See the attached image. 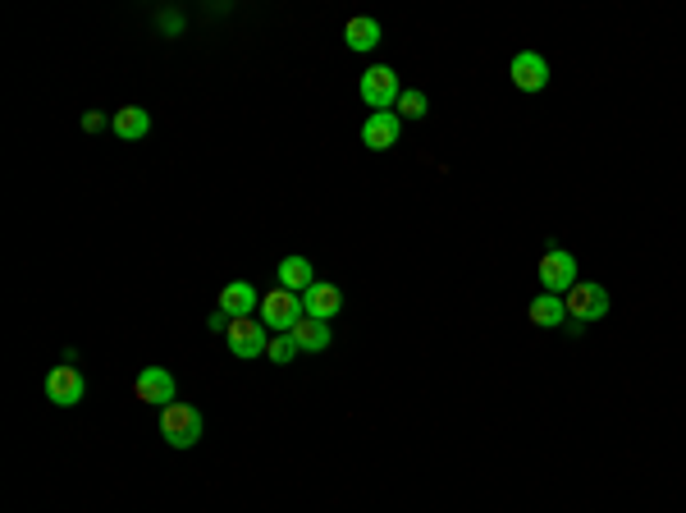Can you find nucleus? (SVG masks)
<instances>
[{"instance_id": "obj_1", "label": "nucleus", "mask_w": 686, "mask_h": 513, "mask_svg": "<svg viewBox=\"0 0 686 513\" xmlns=\"http://www.w3.org/2000/svg\"><path fill=\"white\" fill-rule=\"evenodd\" d=\"M206 431V417L193 404H170L161 408V436L170 449H193Z\"/></svg>"}, {"instance_id": "obj_2", "label": "nucleus", "mask_w": 686, "mask_h": 513, "mask_svg": "<svg viewBox=\"0 0 686 513\" xmlns=\"http://www.w3.org/2000/svg\"><path fill=\"white\" fill-rule=\"evenodd\" d=\"M261 326L270 330V335H289L293 326L302 321V294H293V289H270V294H261Z\"/></svg>"}, {"instance_id": "obj_3", "label": "nucleus", "mask_w": 686, "mask_h": 513, "mask_svg": "<svg viewBox=\"0 0 686 513\" xmlns=\"http://www.w3.org/2000/svg\"><path fill=\"white\" fill-rule=\"evenodd\" d=\"M563 303H568V321H572V326H586V321H604V317H609V289H604V284H595V280H577Z\"/></svg>"}, {"instance_id": "obj_4", "label": "nucleus", "mask_w": 686, "mask_h": 513, "mask_svg": "<svg viewBox=\"0 0 686 513\" xmlns=\"http://www.w3.org/2000/svg\"><path fill=\"white\" fill-rule=\"evenodd\" d=\"M357 92H362V101L371 106V115H376V110H394L398 106L403 83H398V74L389 65H371L362 74V83H357Z\"/></svg>"}, {"instance_id": "obj_5", "label": "nucleus", "mask_w": 686, "mask_h": 513, "mask_svg": "<svg viewBox=\"0 0 686 513\" xmlns=\"http://www.w3.org/2000/svg\"><path fill=\"white\" fill-rule=\"evenodd\" d=\"M572 284H577V257H572L568 248H549L545 257H540V289L568 298Z\"/></svg>"}, {"instance_id": "obj_6", "label": "nucleus", "mask_w": 686, "mask_h": 513, "mask_svg": "<svg viewBox=\"0 0 686 513\" xmlns=\"http://www.w3.org/2000/svg\"><path fill=\"white\" fill-rule=\"evenodd\" d=\"M229 353L234 358H243V362H252V358H266V349H270V330L261 326V317H243V321H234L229 326Z\"/></svg>"}, {"instance_id": "obj_7", "label": "nucleus", "mask_w": 686, "mask_h": 513, "mask_svg": "<svg viewBox=\"0 0 686 513\" xmlns=\"http://www.w3.org/2000/svg\"><path fill=\"white\" fill-rule=\"evenodd\" d=\"M133 394H138L142 404H179V385H174V372H165V367H142L138 381H133Z\"/></svg>"}, {"instance_id": "obj_8", "label": "nucleus", "mask_w": 686, "mask_h": 513, "mask_svg": "<svg viewBox=\"0 0 686 513\" xmlns=\"http://www.w3.org/2000/svg\"><path fill=\"white\" fill-rule=\"evenodd\" d=\"M508 78H513L517 92H545L549 88V60L540 51H517L513 65H508Z\"/></svg>"}, {"instance_id": "obj_9", "label": "nucleus", "mask_w": 686, "mask_h": 513, "mask_svg": "<svg viewBox=\"0 0 686 513\" xmlns=\"http://www.w3.org/2000/svg\"><path fill=\"white\" fill-rule=\"evenodd\" d=\"M83 390H87L83 372H78V367H69V362L51 367V376H46V399H51L55 408H74V404H83Z\"/></svg>"}, {"instance_id": "obj_10", "label": "nucleus", "mask_w": 686, "mask_h": 513, "mask_svg": "<svg viewBox=\"0 0 686 513\" xmlns=\"http://www.w3.org/2000/svg\"><path fill=\"white\" fill-rule=\"evenodd\" d=\"M398 138H403V120H398V110H376V115H366L362 147H371V152H389V147H398Z\"/></svg>"}, {"instance_id": "obj_11", "label": "nucleus", "mask_w": 686, "mask_h": 513, "mask_svg": "<svg viewBox=\"0 0 686 513\" xmlns=\"http://www.w3.org/2000/svg\"><path fill=\"white\" fill-rule=\"evenodd\" d=\"M220 312H225L229 321H243V317H257L261 312V289L247 280H229L225 289H220Z\"/></svg>"}, {"instance_id": "obj_12", "label": "nucleus", "mask_w": 686, "mask_h": 513, "mask_svg": "<svg viewBox=\"0 0 686 513\" xmlns=\"http://www.w3.org/2000/svg\"><path fill=\"white\" fill-rule=\"evenodd\" d=\"M339 307H343V294H339V284H330V280H316L307 294H302V317H311V321H334Z\"/></svg>"}, {"instance_id": "obj_13", "label": "nucleus", "mask_w": 686, "mask_h": 513, "mask_svg": "<svg viewBox=\"0 0 686 513\" xmlns=\"http://www.w3.org/2000/svg\"><path fill=\"white\" fill-rule=\"evenodd\" d=\"M293 339H298V349L302 353H325L330 349V339H334V330H330V321H311V317H302L298 326L289 330Z\"/></svg>"}, {"instance_id": "obj_14", "label": "nucleus", "mask_w": 686, "mask_h": 513, "mask_svg": "<svg viewBox=\"0 0 686 513\" xmlns=\"http://www.w3.org/2000/svg\"><path fill=\"white\" fill-rule=\"evenodd\" d=\"M110 124H115V133H119L124 142H142V138L151 133V115H147L142 106H119V110H115V120H110Z\"/></svg>"}, {"instance_id": "obj_15", "label": "nucleus", "mask_w": 686, "mask_h": 513, "mask_svg": "<svg viewBox=\"0 0 686 513\" xmlns=\"http://www.w3.org/2000/svg\"><path fill=\"white\" fill-rule=\"evenodd\" d=\"M275 275H279V289H293V294H307L311 284H316V271H311L307 257H284Z\"/></svg>"}, {"instance_id": "obj_16", "label": "nucleus", "mask_w": 686, "mask_h": 513, "mask_svg": "<svg viewBox=\"0 0 686 513\" xmlns=\"http://www.w3.org/2000/svg\"><path fill=\"white\" fill-rule=\"evenodd\" d=\"M343 46L357 55L376 51L380 46V23L376 19H348V28H343Z\"/></svg>"}, {"instance_id": "obj_17", "label": "nucleus", "mask_w": 686, "mask_h": 513, "mask_svg": "<svg viewBox=\"0 0 686 513\" xmlns=\"http://www.w3.org/2000/svg\"><path fill=\"white\" fill-rule=\"evenodd\" d=\"M526 317L536 321V326H545V330H558V326H568V303H563L558 294H540Z\"/></svg>"}, {"instance_id": "obj_18", "label": "nucleus", "mask_w": 686, "mask_h": 513, "mask_svg": "<svg viewBox=\"0 0 686 513\" xmlns=\"http://www.w3.org/2000/svg\"><path fill=\"white\" fill-rule=\"evenodd\" d=\"M394 110H398V120H421V115L430 110V101H426V92L412 88V92H403V97H398Z\"/></svg>"}, {"instance_id": "obj_19", "label": "nucleus", "mask_w": 686, "mask_h": 513, "mask_svg": "<svg viewBox=\"0 0 686 513\" xmlns=\"http://www.w3.org/2000/svg\"><path fill=\"white\" fill-rule=\"evenodd\" d=\"M298 339H293V335H275V339H270V349H266V358L270 362H279V367H289V362L293 358H298Z\"/></svg>"}, {"instance_id": "obj_20", "label": "nucleus", "mask_w": 686, "mask_h": 513, "mask_svg": "<svg viewBox=\"0 0 686 513\" xmlns=\"http://www.w3.org/2000/svg\"><path fill=\"white\" fill-rule=\"evenodd\" d=\"M83 129L87 133H101V129H106V115H101V110H87V115H83Z\"/></svg>"}, {"instance_id": "obj_21", "label": "nucleus", "mask_w": 686, "mask_h": 513, "mask_svg": "<svg viewBox=\"0 0 686 513\" xmlns=\"http://www.w3.org/2000/svg\"><path fill=\"white\" fill-rule=\"evenodd\" d=\"M206 326H211V330H220V335H229V326H234V321H229L225 312H220V307H215V312H211V321H206Z\"/></svg>"}, {"instance_id": "obj_22", "label": "nucleus", "mask_w": 686, "mask_h": 513, "mask_svg": "<svg viewBox=\"0 0 686 513\" xmlns=\"http://www.w3.org/2000/svg\"><path fill=\"white\" fill-rule=\"evenodd\" d=\"M161 28H165L170 37H179V33H183V19H179V14H161Z\"/></svg>"}]
</instances>
